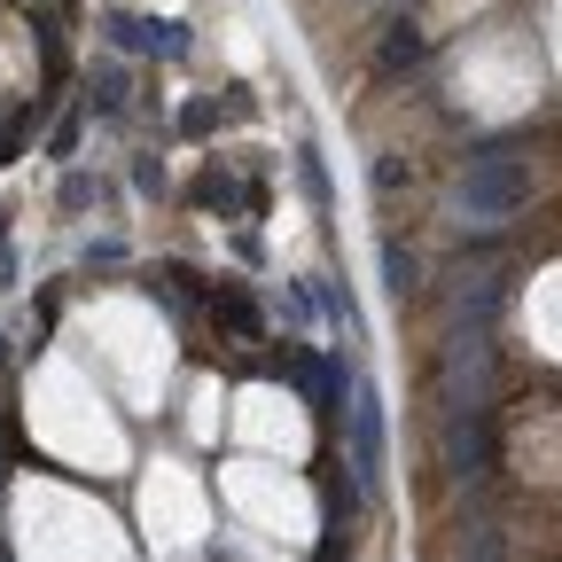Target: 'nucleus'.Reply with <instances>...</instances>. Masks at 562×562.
I'll list each match as a JSON object with an SVG mask.
<instances>
[{
  "instance_id": "nucleus-4",
  "label": "nucleus",
  "mask_w": 562,
  "mask_h": 562,
  "mask_svg": "<svg viewBox=\"0 0 562 562\" xmlns=\"http://www.w3.org/2000/svg\"><path fill=\"white\" fill-rule=\"evenodd\" d=\"M211 321H220L227 336H243V344H258V336H266V321H258V305H250L243 290H220V297H211Z\"/></svg>"
},
{
  "instance_id": "nucleus-1",
  "label": "nucleus",
  "mask_w": 562,
  "mask_h": 562,
  "mask_svg": "<svg viewBox=\"0 0 562 562\" xmlns=\"http://www.w3.org/2000/svg\"><path fill=\"white\" fill-rule=\"evenodd\" d=\"M524 203H531V172H524V157L508 149V140L469 149V157H461V180H453V195H446L453 227H508Z\"/></svg>"
},
{
  "instance_id": "nucleus-3",
  "label": "nucleus",
  "mask_w": 562,
  "mask_h": 562,
  "mask_svg": "<svg viewBox=\"0 0 562 562\" xmlns=\"http://www.w3.org/2000/svg\"><path fill=\"white\" fill-rule=\"evenodd\" d=\"M110 40L133 47V55H149V47H157V55H180V47H188L180 24H157V16H110Z\"/></svg>"
},
{
  "instance_id": "nucleus-6",
  "label": "nucleus",
  "mask_w": 562,
  "mask_h": 562,
  "mask_svg": "<svg viewBox=\"0 0 562 562\" xmlns=\"http://www.w3.org/2000/svg\"><path fill=\"white\" fill-rule=\"evenodd\" d=\"M383 281H391V297L406 305V297L422 290V258H414V250H398V243H383Z\"/></svg>"
},
{
  "instance_id": "nucleus-5",
  "label": "nucleus",
  "mask_w": 562,
  "mask_h": 562,
  "mask_svg": "<svg viewBox=\"0 0 562 562\" xmlns=\"http://www.w3.org/2000/svg\"><path fill=\"white\" fill-rule=\"evenodd\" d=\"M422 55H430V40H422V24H391V40H383V79H398V70H414Z\"/></svg>"
},
{
  "instance_id": "nucleus-2",
  "label": "nucleus",
  "mask_w": 562,
  "mask_h": 562,
  "mask_svg": "<svg viewBox=\"0 0 562 562\" xmlns=\"http://www.w3.org/2000/svg\"><path fill=\"white\" fill-rule=\"evenodd\" d=\"M351 461H360V484L383 476V406H375V391L351 398Z\"/></svg>"
}]
</instances>
